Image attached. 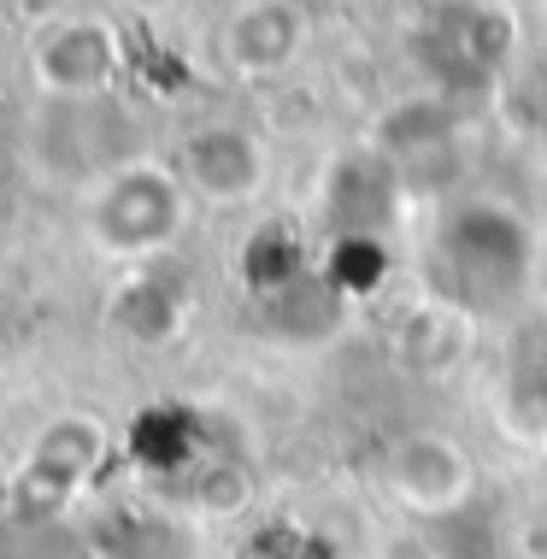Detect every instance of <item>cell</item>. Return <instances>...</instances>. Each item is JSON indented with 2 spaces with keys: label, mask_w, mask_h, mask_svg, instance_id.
Returning a JSON list of instances; mask_svg holds the SVG:
<instances>
[{
  "label": "cell",
  "mask_w": 547,
  "mask_h": 559,
  "mask_svg": "<svg viewBox=\"0 0 547 559\" xmlns=\"http://www.w3.org/2000/svg\"><path fill=\"white\" fill-rule=\"evenodd\" d=\"M536 277V230L500 194H453L424 236V289L448 307L507 312Z\"/></svg>",
  "instance_id": "obj_1"
},
{
  "label": "cell",
  "mask_w": 547,
  "mask_h": 559,
  "mask_svg": "<svg viewBox=\"0 0 547 559\" xmlns=\"http://www.w3.org/2000/svg\"><path fill=\"white\" fill-rule=\"evenodd\" d=\"M189 201L194 194L177 165H154V159L112 165L100 177L95 201H88V236L112 260H154V253H165L177 241Z\"/></svg>",
  "instance_id": "obj_2"
},
{
  "label": "cell",
  "mask_w": 547,
  "mask_h": 559,
  "mask_svg": "<svg viewBox=\"0 0 547 559\" xmlns=\"http://www.w3.org/2000/svg\"><path fill=\"white\" fill-rule=\"evenodd\" d=\"M512 41H519V29L495 0H442L413 29V48L436 78V95H471V88L495 83L500 66L512 59Z\"/></svg>",
  "instance_id": "obj_3"
},
{
  "label": "cell",
  "mask_w": 547,
  "mask_h": 559,
  "mask_svg": "<svg viewBox=\"0 0 547 559\" xmlns=\"http://www.w3.org/2000/svg\"><path fill=\"white\" fill-rule=\"evenodd\" d=\"M383 483L394 507H406L413 519H453L477 489V465L442 430H406L383 453Z\"/></svg>",
  "instance_id": "obj_4"
},
{
  "label": "cell",
  "mask_w": 547,
  "mask_h": 559,
  "mask_svg": "<svg viewBox=\"0 0 547 559\" xmlns=\"http://www.w3.org/2000/svg\"><path fill=\"white\" fill-rule=\"evenodd\" d=\"M29 66H36V83L53 100H95L112 88L124 48H118V29L100 19H53L36 36Z\"/></svg>",
  "instance_id": "obj_5"
},
{
  "label": "cell",
  "mask_w": 547,
  "mask_h": 559,
  "mask_svg": "<svg viewBox=\"0 0 547 559\" xmlns=\"http://www.w3.org/2000/svg\"><path fill=\"white\" fill-rule=\"evenodd\" d=\"M177 171H182V183H189L194 201L241 206V201H253V194L265 189V147H260V135H253L248 124L218 118V124L189 130Z\"/></svg>",
  "instance_id": "obj_6"
},
{
  "label": "cell",
  "mask_w": 547,
  "mask_h": 559,
  "mask_svg": "<svg viewBox=\"0 0 547 559\" xmlns=\"http://www.w3.org/2000/svg\"><path fill=\"white\" fill-rule=\"evenodd\" d=\"M307 36H312V24L295 0H241L230 19H224L218 48H224V66H230L236 78L277 83L300 66Z\"/></svg>",
  "instance_id": "obj_7"
},
{
  "label": "cell",
  "mask_w": 547,
  "mask_h": 559,
  "mask_svg": "<svg viewBox=\"0 0 547 559\" xmlns=\"http://www.w3.org/2000/svg\"><path fill=\"white\" fill-rule=\"evenodd\" d=\"M389 354H394V366H406L413 377H448L471 354V312L424 295L418 307L401 312V324L389 336Z\"/></svg>",
  "instance_id": "obj_8"
},
{
  "label": "cell",
  "mask_w": 547,
  "mask_h": 559,
  "mask_svg": "<svg viewBox=\"0 0 547 559\" xmlns=\"http://www.w3.org/2000/svg\"><path fill=\"white\" fill-rule=\"evenodd\" d=\"M100 453H106V430L95 418H83V413L53 418V425L41 430V442L29 448L24 483L29 489H48V501H59V495H71L88 472H95Z\"/></svg>",
  "instance_id": "obj_9"
},
{
  "label": "cell",
  "mask_w": 547,
  "mask_h": 559,
  "mask_svg": "<svg viewBox=\"0 0 547 559\" xmlns=\"http://www.w3.org/2000/svg\"><path fill=\"white\" fill-rule=\"evenodd\" d=\"M130 7H142V12H159V7H171V0H130Z\"/></svg>",
  "instance_id": "obj_10"
}]
</instances>
